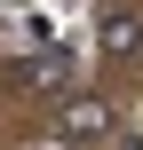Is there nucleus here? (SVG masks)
Listing matches in <instances>:
<instances>
[{"label":"nucleus","instance_id":"nucleus-1","mask_svg":"<svg viewBox=\"0 0 143 150\" xmlns=\"http://www.w3.org/2000/svg\"><path fill=\"white\" fill-rule=\"evenodd\" d=\"M111 134H119V111L96 103V95H80V103L56 111V142H111Z\"/></svg>","mask_w":143,"mask_h":150},{"label":"nucleus","instance_id":"nucleus-2","mask_svg":"<svg viewBox=\"0 0 143 150\" xmlns=\"http://www.w3.org/2000/svg\"><path fill=\"white\" fill-rule=\"evenodd\" d=\"M16 79H24L32 95H64V87L80 79V55H64V47H56V55H32V63H24Z\"/></svg>","mask_w":143,"mask_h":150},{"label":"nucleus","instance_id":"nucleus-3","mask_svg":"<svg viewBox=\"0 0 143 150\" xmlns=\"http://www.w3.org/2000/svg\"><path fill=\"white\" fill-rule=\"evenodd\" d=\"M96 40H103V55H135L143 47V16L135 8H111V16L96 24Z\"/></svg>","mask_w":143,"mask_h":150}]
</instances>
